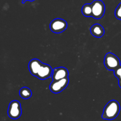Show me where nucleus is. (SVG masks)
<instances>
[{
  "label": "nucleus",
  "instance_id": "9d476101",
  "mask_svg": "<svg viewBox=\"0 0 121 121\" xmlns=\"http://www.w3.org/2000/svg\"><path fill=\"white\" fill-rule=\"evenodd\" d=\"M91 33L94 37L100 38L105 34V29L99 24H95L91 27Z\"/></svg>",
  "mask_w": 121,
  "mask_h": 121
},
{
  "label": "nucleus",
  "instance_id": "2eb2a0df",
  "mask_svg": "<svg viewBox=\"0 0 121 121\" xmlns=\"http://www.w3.org/2000/svg\"><path fill=\"white\" fill-rule=\"evenodd\" d=\"M118 83H119V86L121 88V77L118 78Z\"/></svg>",
  "mask_w": 121,
  "mask_h": 121
},
{
  "label": "nucleus",
  "instance_id": "0eeeda50",
  "mask_svg": "<svg viewBox=\"0 0 121 121\" xmlns=\"http://www.w3.org/2000/svg\"><path fill=\"white\" fill-rule=\"evenodd\" d=\"M52 74H53V70L52 67L48 64L43 63L36 77L40 79L44 80L50 77H52Z\"/></svg>",
  "mask_w": 121,
  "mask_h": 121
},
{
  "label": "nucleus",
  "instance_id": "9b49d317",
  "mask_svg": "<svg viewBox=\"0 0 121 121\" xmlns=\"http://www.w3.org/2000/svg\"><path fill=\"white\" fill-rule=\"evenodd\" d=\"M19 94H20V97L25 100L28 99L32 96L31 90L27 87H24L21 88L20 89Z\"/></svg>",
  "mask_w": 121,
  "mask_h": 121
},
{
  "label": "nucleus",
  "instance_id": "1a4fd4ad",
  "mask_svg": "<svg viewBox=\"0 0 121 121\" xmlns=\"http://www.w3.org/2000/svg\"><path fill=\"white\" fill-rule=\"evenodd\" d=\"M43 63L38 59H33L28 64V68L32 75L37 77L38 72Z\"/></svg>",
  "mask_w": 121,
  "mask_h": 121
},
{
  "label": "nucleus",
  "instance_id": "ddd939ff",
  "mask_svg": "<svg viewBox=\"0 0 121 121\" xmlns=\"http://www.w3.org/2000/svg\"><path fill=\"white\" fill-rule=\"evenodd\" d=\"M115 15L118 20H121V2L117 7L115 11Z\"/></svg>",
  "mask_w": 121,
  "mask_h": 121
},
{
  "label": "nucleus",
  "instance_id": "f8f14e48",
  "mask_svg": "<svg viewBox=\"0 0 121 121\" xmlns=\"http://www.w3.org/2000/svg\"><path fill=\"white\" fill-rule=\"evenodd\" d=\"M82 13L85 17H92V4H85L82 8Z\"/></svg>",
  "mask_w": 121,
  "mask_h": 121
},
{
  "label": "nucleus",
  "instance_id": "20e7f679",
  "mask_svg": "<svg viewBox=\"0 0 121 121\" xmlns=\"http://www.w3.org/2000/svg\"><path fill=\"white\" fill-rule=\"evenodd\" d=\"M92 17L100 19L105 12V5L102 0H94L92 3Z\"/></svg>",
  "mask_w": 121,
  "mask_h": 121
},
{
  "label": "nucleus",
  "instance_id": "4468645a",
  "mask_svg": "<svg viewBox=\"0 0 121 121\" xmlns=\"http://www.w3.org/2000/svg\"><path fill=\"white\" fill-rule=\"evenodd\" d=\"M114 75L117 78L121 77V66L118 67L114 71Z\"/></svg>",
  "mask_w": 121,
  "mask_h": 121
},
{
  "label": "nucleus",
  "instance_id": "7ed1b4c3",
  "mask_svg": "<svg viewBox=\"0 0 121 121\" xmlns=\"http://www.w3.org/2000/svg\"><path fill=\"white\" fill-rule=\"evenodd\" d=\"M22 109L21 103L18 100H13L9 103L8 109V115L11 119H17L21 116Z\"/></svg>",
  "mask_w": 121,
  "mask_h": 121
},
{
  "label": "nucleus",
  "instance_id": "39448f33",
  "mask_svg": "<svg viewBox=\"0 0 121 121\" xmlns=\"http://www.w3.org/2000/svg\"><path fill=\"white\" fill-rule=\"evenodd\" d=\"M69 83V78L53 81L50 85L49 88L50 91L54 93H59L63 91L67 87Z\"/></svg>",
  "mask_w": 121,
  "mask_h": 121
},
{
  "label": "nucleus",
  "instance_id": "f03ea898",
  "mask_svg": "<svg viewBox=\"0 0 121 121\" xmlns=\"http://www.w3.org/2000/svg\"><path fill=\"white\" fill-rule=\"evenodd\" d=\"M104 65L109 71H113L121 66L120 59L116 55L108 52L104 58Z\"/></svg>",
  "mask_w": 121,
  "mask_h": 121
},
{
  "label": "nucleus",
  "instance_id": "f257e3e1",
  "mask_svg": "<svg viewBox=\"0 0 121 121\" xmlns=\"http://www.w3.org/2000/svg\"><path fill=\"white\" fill-rule=\"evenodd\" d=\"M121 107L119 102L115 100H112L105 106L103 111L102 117L106 120H113L118 116L120 112Z\"/></svg>",
  "mask_w": 121,
  "mask_h": 121
},
{
  "label": "nucleus",
  "instance_id": "423d86ee",
  "mask_svg": "<svg viewBox=\"0 0 121 121\" xmlns=\"http://www.w3.org/2000/svg\"><path fill=\"white\" fill-rule=\"evenodd\" d=\"M67 28V23L61 19H56L50 24L51 31L54 33H61Z\"/></svg>",
  "mask_w": 121,
  "mask_h": 121
},
{
  "label": "nucleus",
  "instance_id": "dca6fc26",
  "mask_svg": "<svg viewBox=\"0 0 121 121\" xmlns=\"http://www.w3.org/2000/svg\"><path fill=\"white\" fill-rule=\"evenodd\" d=\"M30 1V2H33V1H35V0H22V4H24L26 1Z\"/></svg>",
  "mask_w": 121,
  "mask_h": 121
},
{
  "label": "nucleus",
  "instance_id": "6e6552de",
  "mask_svg": "<svg viewBox=\"0 0 121 121\" xmlns=\"http://www.w3.org/2000/svg\"><path fill=\"white\" fill-rule=\"evenodd\" d=\"M69 71L65 67H58L55 68L53 70L52 78L53 81L59 80L63 78H69Z\"/></svg>",
  "mask_w": 121,
  "mask_h": 121
}]
</instances>
